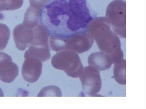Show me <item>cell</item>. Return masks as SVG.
<instances>
[{
	"mask_svg": "<svg viewBox=\"0 0 146 109\" xmlns=\"http://www.w3.org/2000/svg\"><path fill=\"white\" fill-rule=\"evenodd\" d=\"M96 16L87 0H50L41 10L40 19L49 36L67 38L87 32L89 23Z\"/></svg>",
	"mask_w": 146,
	"mask_h": 109,
	"instance_id": "obj_1",
	"label": "cell"
},
{
	"mask_svg": "<svg viewBox=\"0 0 146 109\" xmlns=\"http://www.w3.org/2000/svg\"><path fill=\"white\" fill-rule=\"evenodd\" d=\"M87 32L95 40L100 52L110 57L112 64L123 59L119 39L106 17L94 18L89 23Z\"/></svg>",
	"mask_w": 146,
	"mask_h": 109,
	"instance_id": "obj_2",
	"label": "cell"
},
{
	"mask_svg": "<svg viewBox=\"0 0 146 109\" xmlns=\"http://www.w3.org/2000/svg\"><path fill=\"white\" fill-rule=\"evenodd\" d=\"M51 63L54 67L64 71L68 76L72 78L80 77L84 69L78 54L72 51L58 52L52 57Z\"/></svg>",
	"mask_w": 146,
	"mask_h": 109,
	"instance_id": "obj_3",
	"label": "cell"
},
{
	"mask_svg": "<svg viewBox=\"0 0 146 109\" xmlns=\"http://www.w3.org/2000/svg\"><path fill=\"white\" fill-rule=\"evenodd\" d=\"M126 3L115 0L108 5L106 18L113 30L121 38L126 37Z\"/></svg>",
	"mask_w": 146,
	"mask_h": 109,
	"instance_id": "obj_4",
	"label": "cell"
},
{
	"mask_svg": "<svg viewBox=\"0 0 146 109\" xmlns=\"http://www.w3.org/2000/svg\"><path fill=\"white\" fill-rule=\"evenodd\" d=\"M79 77L83 93L89 96H96L102 85L99 71L92 66L85 67Z\"/></svg>",
	"mask_w": 146,
	"mask_h": 109,
	"instance_id": "obj_5",
	"label": "cell"
},
{
	"mask_svg": "<svg viewBox=\"0 0 146 109\" xmlns=\"http://www.w3.org/2000/svg\"><path fill=\"white\" fill-rule=\"evenodd\" d=\"M94 42V39L87 32H78L64 38L63 41L64 50L80 54L88 51Z\"/></svg>",
	"mask_w": 146,
	"mask_h": 109,
	"instance_id": "obj_6",
	"label": "cell"
},
{
	"mask_svg": "<svg viewBox=\"0 0 146 109\" xmlns=\"http://www.w3.org/2000/svg\"><path fill=\"white\" fill-rule=\"evenodd\" d=\"M25 60L23 64L21 73L24 79L32 83L36 81L42 73V61L36 58L24 55Z\"/></svg>",
	"mask_w": 146,
	"mask_h": 109,
	"instance_id": "obj_7",
	"label": "cell"
},
{
	"mask_svg": "<svg viewBox=\"0 0 146 109\" xmlns=\"http://www.w3.org/2000/svg\"><path fill=\"white\" fill-rule=\"evenodd\" d=\"M19 68L11 56L0 52V80L6 83L13 82L18 75Z\"/></svg>",
	"mask_w": 146,
	"mask_h": 109,
	"instance_id": "obj_8",
	"label": "cell"
},
{
	"mask_svg": "<svg viewBox=\"0 0 146 109\" xmlns=\"http://www.w3.org/2000/svg\"><path fill=\"white\" fill-rule=\"evenodd\" d=\"M34 28L28 27L23 23L15 27L13 30V37L19 50L24 51L31 44L34 38Z\"/></svg>",
	"mask_w": 146,
	"mask_h": 109,
	"instance_id": "obj_9",
	"label": "cell"
},
{
	"mask_svg": "<svg viewBox=\"0 0 146 109\" xmlns=\"http://www.w3.org/2000/svg\"><path fill=\"white\" fill-rule=\"evenodd\" d=\"M88 63L89 65L96 68L100 71L108 69L112 64L110 57L101 52L91 54L88 57Z\"/></svg>",
	"mask_w": 146,
	"mask_h": 109,
	"instance_id": "obj_10",
	"label": "cell"
},
{
	"mask_svg": "<svg viewBox=\"0 0 146 109\" xmlns=\"http://www.w3.org/2000/svg\"><path fill=\"white\" fill-rule=\"evenodd\" d=\"M41 11L29 6L25 13L22 23L28 27H34L40 23V14Z\"/></svg>",
	"mask_w": 146,
	"mask_h": 109,
	"instance_id": "obj_11",
	"label": "cell"
},
{
	"mask_svg": "<svg viewBox=\"0 0 146 109\" xmlns=\"http://www.w3.org/2000/svg\"><path fill=\"white\" fill-rule=\"evenodd\" d=\"M125 68L126 60L124 59L114 64L113 77L115 81L120 85L126 84Z\"/></svg>",
	"mask_w": 146,
	"mask_h": 109,
	"instance_id": "obj_12",
	"label": "cell"
},
{
	"mask_svg": "<svg viewBox=\"0 0 146 109\" xmlns=\"http://www.w3.org/2000/svg\"><path fill=\"white\" fill-rule=\"evenodd\" d=\"M23 0H0V11L18 9L23 5Z\"/></svg>",
	"mask_w": 146,
	"mask_h": 109,
	"instance_id": "obj_13",
	"label": "cell"
},
{
	"mask_svg": "<svg viewBox=\"0 0 146 109\" xmlns=\"http://www.w3.org/2000/svg\"><path fill=\"white\" fill-rule=\"evenodd\" d=\"M10 31L5 24L0 23V51L6 46L10 36Z\"/></svg>",
	"mask_w": 146,
	"mask_h": 109,
	"instance_id": "obj_14",
	"label": "cell"
},
{
	"mask_svg": "<svg viewBox=\"0 0 146 109\" xmlns=\"http://www.w3.org/2000/svg\"><path fill=\"white\" fill-rule=\"evenodd\" d=\"M30 6L31 7L41 10L50 0H29Z\"/></svg>",
	"mask_w": 146,
	"mask_h": 109,
	"instance_id": "obj_15",
	"label": "cell"
},
{
	"mask_svg": "<svg viewBox=\"0 0 146 109\" xmlns=\"http://www.w3.org/2000/svg\"><path fill=\"white\" fill-rule=\"evenodd\" d=\"M3 93L2 89L0 88V96H3Z\"/></svg>",
	"mask_w": 146,
	"mask_h": 109,
	"instance_id": "obj_16",
	"label": "cell"
}]
</instances>
